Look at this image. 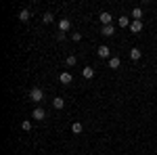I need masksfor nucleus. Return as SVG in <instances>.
Returning <instances> with one entry per match:
<instances>
[{
  "instance_id": "1",
  "label": "nucleus",
  "mask_w": 157,
  "mask_h": 155,
  "mask_svg": "<svg viewBox=\"0 0 157 155\" xmlns=\"http://www.w3.org/2000/svg\"><path fill=\"white\" fill-rule=\"evenodd\" d=\"M44 99V92H42V88H32L29 90V101H34V103H40Z\"/></svg>"
},
{
  "instance_id": "2",
  "label": "nucleus",
  "mask_w": 157,
  "mask_h": 155,
  "mask_svg": "<svg viewBox=\"0 0 157 155\" xmlns=\"http://www.w3.org/2000/svg\"><path fill=\"white\" fill-rule=\"evenodd\" d=\"M98 19H101V23L103 25H111V21H113V15H111V13H101V15H98Z\"/></svg>"
},
{
  "instance_id": "3",
  "label": "nucleus",
  "mask_w": 157,
  "mask_h": 155,
  "mask_svg": "<svg viewBox=\"0 0 157 155\" xmlns=\"http://www.w3.org/2000/svg\"><path fill=\"white\" fill-rule=\"evenodd\" d=\"M32 118L38 119V122H42V119L46 118V111H44L42 107H36V109H34V113H32Z\"/></svg>"
},
{
  "instance_id": "4",
  "label": "nucleus",
  "mask_w": 157,
  "mask_h": 155,
  "mask_svg": "<svg viewBox=\"0 0 157 155\" xmlns=\"http://www.w3.org/2000/svg\"><path fill=\"white\" fill-rule=\"evenodd\" d=\"M130 23H132V21H130L128 15H121L120 19H117V25H120V27H130Z\"/></svg>"
},
{
  "instance_id": "5",
  "label": "nucleus",
  "mask_w": 157,
  "mask_h": 155,
  "mask_svg": "<svg viewBox=\"0 0 157 155\" xmlns=\"http://www.w3.org/2000/svg\"><path fill=\"white\" fill-rule=\"evenodd\" d=\"M69 27H71V21H69V19H61V21H59V32H63V34H65Z\"/></svg>"
},
{
  "instance_id": "6",
  "label": "nucleus",
  "mask_w": 157,
  "mask_h": 155,
  "mask_svg": "<svg viewBox=\"0 0 157 155\" xmlns=\"http://www.w3.org/2000/svg\"><path fill=\"white\" fill-rule=\"evenodd\" d=\"M97 50H98V57H103V59H107L109 55H111V48L105 46V44H103V46H98Z\"/></svg>"
},
{
  "instance_id": "7",
  "label": "nucleus",
  "mask_w": 157,
  "mask_h": 155,
  "mask_svg": "<svg viewBox=\"0 0 157 155\" xmlns=\"http://www.w3.org/2000/svg\"><path fill=\"white\" fill-rule=\"evenodd\" d=\"M59 80H61V84H65V86H67V84H71L73 78H71V73H69V72H63L59 76Z\"/></svg>"
},
{
  "instance_id": "8",
  "label": "nucleus",
  "mask_w": 157,
  "mask_h": 155,
  "mask_svg": "<svg viewBox=\"0 0 157 155\" xmlns=\"http://www.w3.org/2000/svg\"><path fill=\"white\" fill-rule=\"evenodd\" d=\"M140 29H143V21H132V23H130V32L138 34Z\"/></svg>"
},
{
  "instance_id": "9",
  "label": "nucleus",
  "mask_w": 157,
  "mask_h": 155,
  "mask_svg": "<svg viewBox=\"0 0 157 155\" xmlns=\"http://www.w3.org/2000/svg\"><path fill=\"white\" fill-rule=\"evenodd\" d=\"M82 76H84L86 80L94 78V67H84V69H82Z\"/></svg>"
},
{
  "instance_id": "10",
  "label": "nucleus",
  "mask_w": 157,
  "mask_h": 155,
  "mask_svg": "<svg viewBox=\"0 0 157 155\" xmlns=\"http://www.w3.org/2000/svg\"><path fill=\"white\" fill-rule=\"evenodd\" d=\"M132 17H134V21H143V9L136 6V9L132 11Z\"/></svg>"
},
{
  "instance_id": "11",
  "label": "nucleus",
  "mask_w": 157,
  "mask_h": 155,
  "mask_svg": "<svg viewBox=\"0 0 157 155\" xmlns=\"http://www.w3.org/2000/svg\"><path fill=\"white\" fill-rule=\"evenodd\" d=\"M140 57H143V52H140V48H132V50H130V59H132V61H138Z\"/></svg>"
},
{
  "instance_id": "12",
  "label": "nucleus",
  "mask_w": 157,
  "mask_h": 155,
  "mask_svg": "<svg viewBox=\"0 0 157 155\" xmlns=\"http://www.w3.org/2000/svg\"><path fill=\"white\" fill-rule=\"evenodd\" d=\"M52 107H55V109H63V107H65V101H63L61 96H57V99H52Z\"/></svg>"
},
{
  "instance_id": "13",
  "label": "nucleus",
  "mask_w": 157,
  "mask_h": 155,
  "mask_svg": "<svg viewBox=\"0 0 157 155\" xmlns=\"http://www.w3.org/2000/svg\"><path fill=\"white\" fill-rule=\"evenodd\" d=\"M115 29H113V23L111 25H103V36H113Z\"/></svg>"
},
{
  "instance_id": "14",
  "label": "nucleus",
  "mask_w": 157,
  "mask_h": 155,
  "mask_svg": "<svg viewBox=\"0 0 157 155\" xmlns=\"http://www.w3.org/2000/svg\"><path fill=\"white\" fill-rule=\"evenodd\" d=\"M120 57H111V59H109V67H111V69H117V67H120Z\"/></svg>"
},
{
  "instance_id": "15",
  "label": "nucleus",
  "mask_w": 157,
  "mask_h": 155,
  "mask_svg": "<svg viewBox=\"0 0 157 155\" xmlns=\"http://www.w3.org/2000/svg\"><path fill=\"white\" fill-rule=\"evenodd\" d=\"M19 19H21V21H29V19H32V13L27 11V9H23V11L19 13Z\"/></svg>"
},
{
  "instance_id": "16",
  "label": "nucleus",
  "mask_w": 157,
  "mask_h": 155,
  "mask_svg": "<svg viewBox=\"0 0 157 155\" xmlns=\"http://www.w3.org/2000/svg\"><path fill=\"white\" fill-rule=\"evenodd\" d=\"M65 63H67V65H69V67H73V65H75V63H78V59H75V57H73V55H69V57H67V59H65Z\"/></svg>"
},
{
  "instance_id": "17",
  "label": "nucleus",
  "mask_w": 157,
  "mask_h": 155,
  "mask_svg": "<svg viewBox=\"0 0 157 155\" xmlns=\"http://www.w3.org/2000/svg\"><path fill=\"white\" fill-rule=\"evenodd\" d=\"M71 130L75 132V134H80V132L84 130V128H82V124H80V122H75V124H73V126H71Z\"/></svg>"
},
{
  "instance_id": "18",
  "label": "nucleus",
  "mask_w": 157,
  "mask_h": 155,
  "mask_svg": "<svg viewBox=\"0 0 157 155\" xmlns=\"http://www.w3.org/2000/svg\"><path fill=\"white\" fill-rule=\"evenodd\" d=\"M42 21H44V23H52V15H50V13H44Z\"/></svg>"
},
{
  "instance_id": "19",
  "label": "nucleus",
  "mask_w": 157,
  "mask_h": 155,
  "mask_svg": "<svg viewBox=\"0 0 157 155\" xmlns=\"http://www.w3.org/2000/svg\"><path fill=\"white\" fill-rule=\"evenodd\" d=\"M21 128H23V130H29V128H32V122H29V119H25L23 124H21Z\"/></svg>"
},
{
  "instance_id": "20",
  "label": "nucleus",
  "mask_w": 157,
  "mask_h": 155,
  "mask_svg": "<svg viewBox=\"0 0 157 155\" xmlns=\"http://www.w3.org/2000/svg\"><path fill=\"white\" fill-rule=\"evenodd\" d=\"M71 40L73 42H80L82 40V34H71Z\"/></svg>"
}]
</instances>
